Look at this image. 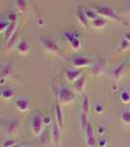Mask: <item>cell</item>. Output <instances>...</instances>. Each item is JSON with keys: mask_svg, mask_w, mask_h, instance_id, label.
I'll use <instances>...</instances> for the list:
<instances>
[{"mask_svg": "<svg viewBox=\"0 0 130 147\" xmlns=\"http://www.w3.org/2000/svg\"><path fill=\"white\" fill-rule=\"evenodd\" d=\"M57 98H58V100L60 101V103L62 105H68V104L74 102L75 95L74 91H72L66 85H61L60 88L58 89Z\"/></svg>", "mask_w": 130, "mask_h": 147, "instance_id": "6da1fadb", "label": "cell"}, {"mask_svg": "<svg viewBox=\"0 0 130 147\" xmlns=\"http://www.w3.org/2000/svg\"><path fill=\"white\" fill-rule=\"evenodd\" d=\"M95 11L97 12V14H98L99 16H101V17H104L112 21H115V22H122V19L120 18L117 14H115V10H113L112 7L96 6Z\"/></svg>", "mask_w": 130, "mask_h": 147, "instance_id": "7a4b0ae2", "label": "cell"}, {"mask_svg": "<svg viewBox=\"0 0 130 147\" xmlns=\"http://www.w3.org/2000/svg\"><path fill=\"white\" fill-rule=\"evenodd\" d=\"M63 36L67 39V41L70 44V48L75 52H79L82 49V42L76 34H74L72 30H66L64 32Z\"/></svg>", "mask_w": 130, "mask_h": 147, "instance_id": "3957f363", "label": "cell"}, {"mask_svg": "<svg viewBox=\"0 0 130 147\" xmlns=\"http://www.w3.org/2000/svg\"><path fill=\"white\" fill-rule=\"evenodd\" d=\"M40 44L45 49L47 52L51 54H55V55H60V47H59L58 43L56 40L50 37H43L40 40Z\"/></svg>", "mask_w": 130, "mask_h": 147, "instance_id": "277c9868", "label": "cell"}, {"mask_svg": "<svg viewBox=\"0 0 130 147\" xmlns=\"http://www.w3.org/2000/svg\"><path fill=\"white\" fill-rule=\"evenodd\" d=\"M43 118L40 116V114H34L31 118L30 122V127H31V131L35 137L41 136L43 131Z\"/></svg>", "mask_w": 130, "mask_h": 147, "instance_id": "5b68a950", "label": "cell"}, {"mask_svg": "<svg viewBox=\"0 0 130 147\" xmlns=\"http://www.w3.org/2000/svg\"><path fill=\"white\" fill-rule=\"evenodd\" d=\"M106 69V62L104 59H98L90 67V74L93 77H99L104 73Z\"/></svg>", "mask_w": 130, "mask_h": 147, "instance_id": "8992f818", "label": "cell"}, {"mask_svg": "<svg viewBox=\"0 0 130 147\" xmlns=\"http://www.w3.org/2000/svg\"><path fill=\"white\" fill-rule=\"evenodd\" d=\"M70 62L74 65V68H83V67H88L91 66L92 61L89 58L83 56H74L70 59Z\"/></svg>", "mask_w": 130, "mask_h": 147, "instance_id": "52a82bcc", "label": "cell"}, {"mask_svg": "<svg viewBox=\"0 0 130 147\" xmlns=\"http://www.w3.org/2000/svg\"><path fill=\"white\" fill-rule=\"evenodd\" d=\"M85 131H86V144L88 146H95L97 141L95 138V136H94V129L92 127V124L90 122L88 123L86 129H85Z\"/></svg>", "mask_w": 130, "mask_h": 147, "instance_id": "ba28073f", "label": "cell"}, {"mask_svg": "<svg viewBox=\"0 0 130 147\" xmlns=\"http://www.w3.org/2000/svg\"><path fill=\"white\" fill-rule=\"evenodd\" d=\"M82 76V72L79 70H75V69H67L65 71V77L66 80L68 82H74L78 78Z\"/></svg>", "mask_w": 130, "mask_h": 147, "instance_id": "9c48e42d", "label": "cell"}, {"mask_svg": "<svg viewBox=\"0 0 130 147\" xmlns=\"http://www.w3.org/2000/svg\"><path fill=\"white\" fill-rule=\"evenodd\" d=\"M19 125H20L19 120L14 119V120H11V121H9V122L6 123L5 127H4V129H5V131L8 134L13 136V134H17V131L19 129Z\"/></svg>", "mask_w": 130, "mask_h": 147, "instance_id": "30bf717a", "label": "cell"}, {"mask_svg": "<svg viewBox=\"0 0 130 147\" xmlns=\"http://www.w3.org/2000/svg\"><path fill=\"white\" fill-rule=\"evenodd\" d=\"M61 127L58 125V123L55 122L53 123V127H52V131H51V138L53 141L54 145H59L61 140V134H60Z\"/></svg>", "mask_w": 130, "mask_h": 147, "instance_id": "8fae6325", "label": "cell"}, {"mask_svg": "<svg viewBox=\"0 0 130 147\" xmlns=\"http://www.w3.org/2000/svg\"><path fill=\"white\" fill-rule=\"evenodd\" d=\"M62 104L60 103V101L58 100L56 96V107H55V114H56V122L58 123V125H60V127L62 129L64 125V115H63V110L61 108Z\"/></svg>", "mask_w": 130, "mask_h": 147, "instance_id": "7c38bea8", "label": "cell"}, {"mask_svg": "<svg viewBox=\"0 0 130 147\" xmlns=\"http://www.w3.org/2000/svg\"><path fill=\"white\" fill-rule=\"evenodd\" d=\"M85 84H86V78L82 75L74 82V91L76 93H82L84 90Z\"/></svg>", "mask_w": 130, "mask_h": 147, "instance_id": "4fadbf2b", "label": "cell"}, {"mask_svg": "<svg viewBox=\"0 0 130 147\" xmlns=\"http://www.w3.org/2000/svg\"><path fill=\"white\" fill-rule=\"evenodd\" d=\"M124 70H125V65L123 63L119 64L117 68L113 69V80L115 84L119 82V80L121 79V77L123 76V73H124Z\"/></svg>", "mask_w": 130, "mask_h": 147, "instance_id": "5bb4252c", "label": "cell"}, {"mask_svg": "<svg viewBox=\"0 0 130 147\" xmlns=\"http://www.w3.org/2000/svg\"><path fill=\"white\" fill-rule=\"evenodd\" d=\"M77 20H78V22L80 25L82 26V28H86V30H88L89 28V26H88V19H87L86 15H85V11L82 10L81 7H79L78 9H77Z\"/></svg>", "mask_w": 130, "mask_h": 147, "instance_id": "9a60e30c", "label": "cell"}, {"mask_svg": "<svg viewBox=\"0 0 130 147\" xmlns=\"http://www.w3.org/2000/svg\"><path fill=\"white\" fill-rule=\"evenodd\" d=\"M16 30H17V22H11L10 26L7 28V30L4 32V42H5L6 44L8 43V41L12 37V35L17 32Z\"/></svg>", "mask_w": 130, "mask_h": 147, "instance_id": "2e32d148", "label": "cell"}, {"mask_svg": "<svg viewBox=\"0 0 130 147\" xmlns=\"http://www.w3.org/2000/svg\"><path fill=\"white\" fill-rule=\"evenodd\" d=\"M15 106L20 112H27L29 109V101L25 98H19L15 102Z\"/></svg>", "mask_w": 130, "mask_h": 147, "instance_id": "e0dca14e", "label": "cell"}, {"mask_svg": "<svg viewBox=\"0 0 130 147\" xmlns=\"http://www.w3.org/2000/svg\"><path fill=\"white\" fill-rule=\"evenodd\" d=\"M89 110H90V99L87 94H85L82 97V104H81V114L88 115Z\"/></svg>", "mask_w": 130, "mask_h": 147, "instance_id": "ac0fdd59", "label": "cell"}, {"mask_svg": "<svg viewBox=\"0 0 130 147\" xmlns=\"http://www.w3.org/2000/svg\"><path fill=\"white\" fill-rule=\"evenodd\" d=\"M17 49L21 54H27L28 51H29V45H28L27 40H21V41H19Z\"/></svg>", "mask_w": 130, "mask_h": 147, "instance_id": "d6986e66", "label": "cell"}, {"mask_svg": "<svg viewBox=\"0 0 130 147\" xmlns=\"http://www.w3.org/2000/svg\"><path fill=\"white\" fill-rule=\"evenodd\" d=\"M16 7L21 14H25L27 10V0H16Z\"/></svg>", "mask_w": 130, "mask_h": 147, "instance_id": "ffe728a7", "label": "cell"}, {"mask_svg": "<svg viewBox=\"0 0 130 147\" xmlns=\"http://www.w3.org/2000/svg\"><path fill=\"white\" fill-rule=\"evenodd\" d=\"M107 26V21L103 18H96L95 20L92 21V27L94 28H103Z\"/></svg>", "mask_w": 130, "mask_h": 147, "instance_id": "44dd1931", "label": "cell"}, {"mask_svg": "<svg viewBox=\"0 0 130 147\" xmlns=\"http://www.w3.org/2000/svg\"><path fill=\"white\" fill-rule=\"evenodd\" d=\"M119 118L121 122L125 125H130V111L127 109L122 110L119 114Z\"/></svg>", "mask_w": 130, "mask_h": 147, "instance_id": "7402d4cb", "label": "cell"}, {"mask_svg": "<svg viewBox=\"0 0 130 147\" xmlns=\"http://www.w3.org/2000/svg\"><path fill=\"white\" fill-rule=\"evenodd\" d=\"M129 47H130V41L125 36H122L121 38L119 39V51L128 50Z\"/></svg>", "mask_w": 130, "mask_h": 147, "instance_id": "603a6c76", "label": "cell"}, {"mask_svg": "<svg viewBox=\"0 0 130 147\" xmlns=\"http://www.w3.org/2000/svg\"><path fill=\"white\" fill-rule=\"evenodd\" d=\"M14 94H15V92H14V90H12L11 88H4L1 90V97L3 99H6V100L13 98Z\"/></svg>", "mask_w": 130, "mask_h": 147, "instance_id": "cb8c5ba5", "label": "cell"}, {"mask_svg": "<svg viewBox=\"0 0 130 147\" xmlns=\"http://www.w3.org/2000/svg\"><path fill=\"white\" fill-rule=\"evenodd\" d=\"M12 74V66L11 64H6L5 66H4L3 68H2L1 70V78H3V79H6V78H8L9 76H10Z\"/></svg>", "mask_w": 130, "mask_h": 147, "instance_id": "d4e9b609", "label": "cell"}, {"mask_svg": "<svg viewBox=\"0 0 130 147\" xmlns=\"http://www.w3.org/2000/svg\"><path fill=\"white\" fill-rule=\"evenodd\" d=\"M18 37H19V34H18V32H16L15 34L12 35V37L10 38V40L8 41V43L6 44V45H7V48H9V49L13 48V47L15 46L16 42H17Z\"/></svg>", "mask_w": 130, "mask_h": 147, "instance_id": "484cf974", "label": "cell"}, {"mask_svg": "<svg viewBox=\"0 0 130 147\" xmlns=\"http://www.w3.org/2000/svg\"><path fill=\"white\" fill-rule=\"evenodd\" d=\"M85 15H86V17L88 20H95L96 18H98V14H97L96 11H93L91 10V9H86L85 10Z\"/></svg>", "mask_w": 130, "mask_h": 147, "instance_id": "4316f807", "label": "cell"}, {"mask_svg": "<svg viewBox=\"0 0 130 147\" xmlns=\"http://www.w3.org/2000/svg\"><path fill=\"white\" fill-rule=\"evenodd\" d=\"M120 101L122 102V103L124 104H128L130 102V93L128 91H122L121 93H120Z\"/></svg>", "mask_w": 130, "mask_h": 147, "instance_id": "83f0119b", "label": "cell"}, {"mask_svg": "<svg viewBox=\"0 0 130 147\" xmlns=\"http://www.w3.org/2000/svg\"><path fill=\"white\" fill-rule=\"evenodd\" d=\"M88 115H85V114H81L80 115V125H81V129H86L87 125H88Z\"/></svg>", "mask_w": 130, "mask_h": 147, "instance_id": "f1b7e54d", "label": "cell"}, {"mask_svg": "<svg viewBox=\"0 0 130 147\" xmlns=\"http://www.w3.org/2000/svg\"><path fill=\"white\" fill-rule=\"evenodd\" d=\"M48 136H49L48 130H45V131H44L43 134L40 136V142H41L42 145H48V144H49Z\"/></svg>", "mask_w": 130, "mask_h": 147, "instance_id": "f546056e", "label": "cell"}, {"mask_svg": "<svg viewBox=\"0 0 130 147\" xmlns=\"http://www.w3.org/2000/svg\"><path fill=\"white\" fill-rule=\"evenodd\" d=\"M10 23H11L10 21H5V20L1 21V23H0V32H1L2 34H4L7 30V28L10 26Z\"/></svg>", "mask_w": 130, "mask_h": 147, "instance_id": "4dcf8cb0", "label": "cell"}, {"mask_svg": "<svg viewBox=\"0 0 130 147\" xmlns=\"http://www.w3.org/2000/svg\"><path fill=\"white\" fill-rule=\"evenodd\" d=\"M17 144V142L13 139H5L1 142V146L2 147H12V146H15Z\"/></svg>", "mask_w": 130, "mask_h": 147, "instance_id": "1f68e13d", "label": "cell"}, {"mask_svg": "<svg viewBox=\"0 0 130 147\" xmlns=\"http://www.w3.org/2000/svg\"><path fill=\"white\" fill-rule=\"evenodd\" d=\"M106 132H107V127L104 125H99L98 127H97V134H98L99 136H104Z\"/></svg>", "mask_w": 130, "mask_h": 147, "instance_id": "d6a6232c", "label": "cell"}, {"mask_svg": "<svg viewBox=\"0 0 130 147\" xmlns=\"http://www.w3.org/2000/svg\"><path fill=\"white\" fill-rule=\"evenodd\" d=\"M17 19H18V16L16 15L15 13L8 14V21H10V22H17Z\"/></svg>", "mask_w": 130, "mask_h": 147, "instance_id": "836d02e7", "label": "cell"}, {"mask_svg": "<svg viewBox=\"0 0 130 147\" xmlns=\"http://www.w3.org/2000/svg\"><path fill=\"white\" fill-rule=\"evenodd\" d=\"M94 109H95V112L97 114H102L104 111V108L102 107V105H100V104H96Z\"/></svg>", "mask_w": 130, "mask_h": 147, "instance_id": "e575fe53", "label": "cell"}, {"mask_svg": "<svg viewBox=\"0 0 130 147\" xmlns=\"http://www.w3.org/2000/svg\"><path fill=\"white\" fill-rule=\"evenodd\" d=\"M52 123V120H51V117L50 116H45L43 118V124L46 125H49Z\"/></svg>", "mask_w": 130, "mask_h": 147, "instance_id": "d590c367", "label": "cell"}, {"mask_svg": "<svg viewBox=\"0 0 130 147\" xmlns=\"http://www.w3.org/2000/svg\"><path fill=\"white\" fill-rule=\"evenodd\" d=\"M97 143H98V145L100 146V147H105V146H107L108 145V140L107 139H100V140H99L98 142H97Z\"/></svg>", "mask_w": 130, "mask_h": 147, "instance_id": "8d00e7d4", "label": "cell"}, {"mask_svg": "<svg viewBox=\"0 0 130 147\" xmlns=\"http://www.w3.org/2000/svg\"><path fill=\"white\" fill-rule=\"evenodd\" d=\"M124 36H125V37H126V38H127V39H128V40H129V41H130V32H127V34H125V35H124Z\"/></svg>", "mask_w": 130, "mask_h": 147, "instance_id": "74e56055", "label": "cell"}, {"mask_svg": "<svg viewBox=\"0 0 130 147\" xmlns=\"http://www.w3.org/2000/svg\"><path fill=\"white\" fill-rule=\"evenodd\" d=\"M127 10H128V12L130 13V1L128 2V6H127Z\"/></svg>", "mask_w": 130, "mask_h": 147, "instance_id": "f35d334b", "label": "cell"}]
</instances>
